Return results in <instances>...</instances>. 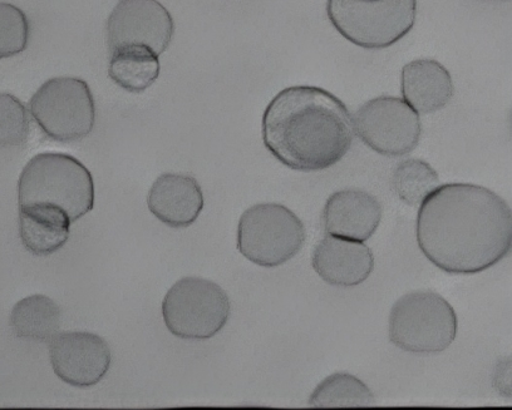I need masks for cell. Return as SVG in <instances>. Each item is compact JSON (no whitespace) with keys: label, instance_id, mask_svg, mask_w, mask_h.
<instances>
[{"label":"cell","instance_id":"10","mask_svg":"<svg viewBox=\"0 0 512 410\" xmlns=\"http://www.w3.org/2000/svg\"><path fill=\"white\" fill-rule=\"evenodd\" d=\"M110 52L123 47H145L160 56L174 36L171 14L157 0H120L108 17Z\"/></svg>","mask_w":512,"mask_h":410},{"label":"cell","instance_id":"16","mask_svg":"<svg viewBox=\"0 0 512 410\" xmlns=\"http://www.w3.org/2000/svg\"><path fill=\"white\" fill-rule=\"evenodd\" d=\"M72 221L56 207L32 205L19 207V235L29 253L47 256L62 249Z\"/></svg>","mask_w":512,"mask_h":410},{"label":"cell","instance_id":"12","mask_svg":"<svg viewBox=\"0 0 512 410\" xmlns=\"http://www.w3.org/2000/svg\"><path fill=\"white\" fill-rule=\"evenodd\" d=\"M312 266L327 284L352 288L371 276L374 256L364 242L327 235L315 245Z\"/></svg>","mask_w":512,"mask_h":410},{"label":"cell","instance_id":"15","mask_svg":"<svg viewBox=\"0 0 512 410\" xmlns=\"http://www.w3.org/2000/svg\"><path fill=\"white\" fill-rule=\"evenodd\" d=\"M402 95L417 113L442 110L454 96L450 72L433 59H417L402 69Z\"/></svg>","mask_w":512,"mask_h":410},{"label":"cell","instance_id":"9","mask_svg":"<svg viewBox=\"0 0 512 410\" xmlns=\"http://www.w3.org/2000/svg\"><path fill=\"white\" fill-rule=\"evenodd\" d=\"M354 131L369 148L388 157L405 156L420 142V116L396 97H377L364 103L353 118Z\"/></svg>","mask_w":512,"mask_h":410},{"label":"cell","instance_id":"7","mask_svg":"<svg viewBox=\"0 0 512 410\" xmlns=\"http://www.w3.org/2000/svg\"><path fill=\"white\" fill-rule=\"evenodd\" d=\"M230 310L229 296L220 285L194 276L177 281L162 301L167 329L186 340L215 337L228 323Z\"/></svg>","mask_w":512,"mask_h":410},{"label":"cell","instance_id":"4","mask_svg":"<svg viewBox=\"0 0 512 410\" xmlns=\"http://www.w3.org/2000/svg\"><path fill=\"white\" fill-rule=\"evenodd\" d=\"M457 315L435 291H412L392 306L390 340L407 353L431 355L445 352L455 342Z\"/></svg>","mask_w":512,"mask_h":410},{"label":"cell","instance_id":"3","mask_svg":"<svg viewBox=\"0 0 512 410\" xmlns=\"http://www.w3.org/2000/svg\"><path fill=\"white\" fill-rule=\"evenodd\" d=\"M18 201L19 207H56L75 222L92 211L95 185L91 172L77 158L64 153H39L19 177Z\"/></svg>","mask_w":512,"mask_h":410},{"label":"cell","instance_id":"17","mask_svg":"<svg viewBox=\"0 0 512 410\" xmlns=\"http://www.w3.org/2000/svg\"><path fill=\"white\" fill-rule=\"evenodd\" d=\"M62 313L46 295H31L18 301L11 313V326L18 338L48 342L58 334Z\"/></svg>","mask_w":512,"mask_h":410},{"label":"cell","instance_id":"2","mask_svg":"<svg viewBox=\"0 0 512 410\" xmlns=\"http://www.w3.org/2000/svg\"><path fill=\"white\" fill-rule=\"evenodd\" d=\"M353 138L351 113L323 88H285L264 112L265 147L295 171L329 169L351 150Z\"/></svg>","mask_w":512,"mask_h":410},{"label":"cell","instance_id":"13","mask_svg":"<svg viewBox=\"0 0 512 410\" xmlns=\"http://www.w3.org/2000/svg\"><path fill=\"white\" fill-rule=\"evenodd\" d=\"M382 205L376 197L358 189L334 192L323 210V226L328 235L367 241L382 221Z\"/></svg>","mask_w":512,"mask_h":410},{"label":"cell","instance_id":"22","mask_svg":"<svg viewBox=\"0 0 512 410\" xmlns=\"http://www.w3.org/2000/svg\"><path fill=\"white\" fill-rule=\"evenodd\" d=\"M29 115L17 97L0 93V147H18L27 142Z\"/></svg>","mask_w":512,"mask_h":410},{"label":"cell","instance_id":"14","mask_svg":"<svg viewBox=\"0 0 512 410\" xmlns=\"http://www.w3.org/2000/svg\"><path fill=\"white\" fill-rule=\"evenodd\" d=\"M147 205L165 225L184 229L194 224L203 211V191L190 175L164 174L151 186Z\"/></svg>","mask_w":512,"mask_h":410},{"label":"cell","instance_id":"18","mask_svg":"<svg viewBox=\"0 0 512 410\" xmlns=\"http://www.w3.org/2000/svg\"><path fill=\"white\" fill-rule=\"evenodd\" d=\"M108 74L123 90L131 93L144 92L159 77V56L145 47L118 48L111 52Z\"/></svg>","mask_w":512,"mask_h":410},{"label":"cell","instance_id":"20","mask_svg":"<svg viewBox=\"0 0 512 410\" xmlns=\"http://www.w3.org/2000/svg\"><path fill=\"white\" fill-rule=\"evenodd\" d=\"M440 185V177L431 165L418 158L398 163L392 175V189L400 200L410 206H420Z\"/></svg>","mask_w":512,"mask_h":410},{"label":"cell","instance_id":"21","mask_svg":"<svg viewBox=\"0 0 512 410\" xmlns=\"http://www.w3.org/2000/svg\"><path fill=\"white\" fill-rule=\"evenodd\" d=\"M29 21L26 13L11 3L0 2V59L26 51Z\"/></svg>","mask_w":512,"mask_h":410},{"label":"cell","instance_id":"8","mask_svg":"<svg viewBox=\"0 0 512 410\" xmlns=\"http://www.w3.org/2000/svg\"><path fill=\"white\" fill-rule=\"evenodd\" d=\"M29 107L34 121L54 141H80L95 126V101L90 87L80 78L49 79L34 93Z\"/></svg>","mask_w":512,"mask_h":410},{"label":"cell","instance_id":"1","mask_svg":"<svg viewBox=\"0 0 512 410\" xmlns=\"http://www.w3.org/2000/svg\"><path fill=\"white\" fill-rule=\"evenodd\" d=\"M417 242L422 254L445 273H482L510 254V206L479 185L438 186L418 210Z\"/></svg>","mask_w":512,"mask_h":410},{"label":"cell","instance_id":"6","mask_svg":"<svg viewBox=\"0 0 512 410\" xmlns=\"http://www.w3.org/2000/svg\"><path fill=\"white\" fill-rule=\"evenodd\" d=\"M307 231L292 210L280 204H258L241 215L238 250L263 268L288 263L303 249Z\"/></svg>","mask_w":512,"mask_h":410},{"label":"cell","instance_id":"5","mask_svg":"<svg viewBox=\"0 0 512 410\" xmlns=\"http://www.w3.org/2000/svg\"><path fill=\"white\" fill-rule=\"evenodd\" d=\"M333 27L366 49L388 48L412 31L417 0H328Z\"/></svg>","mask_w":512,"mask_h":410},{"label":"cell","instance_id":"19","mask_svg":"<svg viewBox=\"0 0 512 410\" xmlns=\"http://www.w3.org/2000/svg\"><path fill=\"white\" fill-rule=\"evenodd\" d=\"M374 402L372 390L349 373L329 375L309 398L313 408L371 407Z\"/></svg>","mask_w":512,"mask_h":410},{"label":"cell","instance_id":"11","mask_svg":"<svg viewBox=\"0 0 512 410\" xmlns=\"http://www.w3.org/2000/svg\"><path fill=\"white\" fill-rule=\"evenodd\" d=\"M49 358L57 377L77 388L100 383L112 363L106 340L88 332L57 334L49 344Z\"/></svg>","mask_w":512,"mask_h":410}]
</instances>
